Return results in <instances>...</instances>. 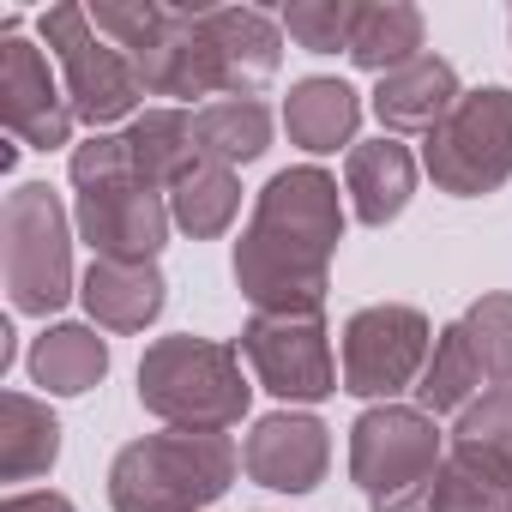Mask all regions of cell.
<instances>
[{
  "label": "cell",
  "mask_w": 512,
  "mask_h": 512,
  "mask_svg": "<svg viewBox=\"0 0 512 512\" xmlns=\"http://www.w3.org/2000/svg\"><path fill=\"white\" fill-rule=\"evenodd\" d=\"M350 229V199L332 169L290 163L253 193V217L229 253L253 314H326L332 260Z\"/></svg>",
  "instance_id": "cell-1"
},
{
  "label": "cell",
  "mask_w": 512,
  "mask_h": 512,
  "mask_svg": "<svg viewBox=\"0 0 512 512\" xmlns=\"http://www.w3.org/2000/svg\"><path fill=\"white\" fill-rule=\"evenodd\" d=\"M253 374L235 344L199 338V332H169L151 338L139 356V404L163 428H193V434H229L253 410Z\"/></svg>",
  "instance_id": "cell-2"
},
{
  "label": "cell",
  "mask_w": 512,
  "mask_h": 512,
  "mask_svg": "<svg viewBox=\"0 0 512 512\" xmlns=\"http://www.w3.org/2000/svg\"><path fill=\"white\" fill-rule=\"evenodd\" d=\"M241 476V446L229 434L157 428L109 458L115 512H211Z\"/></svg>",
  "instance_id": "cell-3"
},
{
  "label": "cell",
  "mask_w": 512,
  "mask_h": 512,
  "mask_svg": "<svg viewBox=\"0 0 512 512\" xmlns=\"http://www.w3.org/2000/svg\"><path fill=\"white\" fill-rule=\"evenodd\" d=\"M73 241H79L73 211L49 181H19L7 193V205H0V278H7L13 314L49 326L79 296Z\"/></svg>",
  "instance_id": "cell-4"
},
{
  "label": "cell",
  "mask_w": 512,
  "mask_h": 512,
  "mask_svg": "<svg viewBox=\"0 0 512 512\" xmlns=\"http://www.w3.org/2000/svg\"><path fill=\"white\" fill-rule=\"evenodd\" d=\"M446 434L416 404H368L350 422V482L368 512H434Z\"/></svg>",
  "instance_id": "cell-5"
},
{
  "label": "cell",
  "mask_w": 512,
  "mask_h": 512,
  "mask_svg": "<svg viewBox=\"0 0 512 512\" xmlns=\"http://www.w3.org/2000/svg\"><path fill=\"white\" fill-rule=\"evenodd\" d=\"M37 37L67 85V103L73 115L91 127V133H115L127 127L133 115H145V85H139V67L97 37L91 25V7L79 0H55V7L37 13Z\"/></svg>",
  "instance_id": "cell-6"
},
{
  "label": "cell",
  "mask_w": 512,
  "mask_h": 512,
  "mask_svg": "<svg viewBox=\"0 0 512 512\" xmlns=\"http://www.w3.org/2000/svg\"><path fill=\"white\" fill-rule=\"evenodd\" d=\"M422 169L446 199H488L512 181V91L476 85L422 139Z\"/></svg>",
  "instance_id": "cell-7"
},
{
  "label": "cell",
  "mask_w": 512,
  "mask_h": 512,
  "mask_svg": "<svg viewBox=\"0 0 512 512\" xmlns=\"http://www.w3.org/2000/svg\"><path fill=\"white\" fill-rule=\"evenodd\" d=\"M434 356V320L410 302H368L338 332L344 392L362 404H404Z\"/></svg>",
  "instance_id": "cell-8"
},
{
  "label": "cell",
  "mask_w": 512,
  "mask_h": 512,
  "mask_svg": "<svg viewBox=\"0 0 512 512\" xmlns=\"http://www.w3.org/2000/svg\"><path fill=\"white\" fill-rule=\"evenodd\" d=\"M235 350H241L253 386L272 392L284 410H314L344 392L326 314H247Z\"/></svg>",
  "instance_id": "cell-9"
},
{
  "label": "cell",
  "mask_w": 512,
  "mask_h": 512,
  "mask_svg": "<svg viewBox=\"0 0 512 512\" xmlns=\"http://www.w3.org/2000/svg\"><path fill=\"white\" fill-rule=\"evenodd\" d=\"M73 229L91 247V260L145 266V260H163V247L175 235V217H169V193L133 175V181L73 193Z\"/></svg>",
  "instance_id": "cell-10"
},
{
  "label": "cell",
  "mask_w": 512,
  "mask_h": 512,
  "mask_svg": "<svg viewBox=\"0 0 512 512\" xmlns=\"http://www.w3.org/2000/svg\"><path fill=\"white\" fill-rule=\"evenodd\" d=\"M0 121H7L13 145L25 151H61L73 145V127H79L55 61L43 55V43L19 31L0 37Z\"/></svg>",
  "instance_id": "cell-11"
},
{
  "label": "cell",
  "mask_w": 512,
  "mask_h": 512,
  "mask_svg": "<svg viewBox=\"0 0 512 512\" xmlns=\"http://www.w3.org/2000/svg\"><path fill=\"white\" fill-rule=\"evenodd\" d=\"M332 470V428L314 410H272L241 434V476L272 494H314Z\"/></svg>",
  "instance_id": "cell-12"
},
{
  "label": "cell",
  "mask_w": 512,
  "mask_h": 512,
  "mask_svg": "<svg viewBox=\"0 0 512 512\" xmlns=\"http://www.w3.org/2000/svg\"><path fill=\"white\" fill-rule=\"evenodd\" d=\"M199 31L217 61L223 97H260L284 73V25L266 7H199Z\"/></svg>",
  "instance_id": "cell-13"
},
{
  "label": "cell",
  "mask_w": 512,
  "mask_h": 512,
  "mask_svg": "<svg viewBox=\"0 0 512 512\" xmlns=\"http://www.w3.org/2000/svg\"><path fill=\"white\" fill-rule=\"evenodd\" d=\"M139 67V85L145 97H175V103H217L223 85H217V61H211V43L199 31V7H169L163 31L133 55Z\"/></svg>",
  "instance_id": "cell-14"
},
{
  "label": "cell",
  "mask_w": 512,
  "mask_h": 512,
  "mask_svg": "<svg viewBox=\"0 0 512 512\" xmlns=\"http://www.w3.org/2000/svg\"><path fill=\"white\" fill-rule=\"evenodd\" d=\"M464 97V85H458V67L446 61V55H416L410 67H398V73H386V79H374V97H368V109H374V121H380V133H392V139H428L446 115H452V103Z\"/></svg>",
  "instance_id": "cell-15"
},
{
  "label": "cell",
  "mask_w": 512,
  "mask_h": 512,
  "mask_svg": "<svg viewBox=\"0 0 512 512\" xmlns=\"http://www.w3.org/2000/svg\"><path fill=\"white\" fill-rule=\"evenodd\" d=\"M416 151L392 133L380 139H356V151L344 157V199H350V217L362 229H386L404 217V205L416 199Z\"/></svg>",
  "instance_id": "cell-16"
},
{
  "label": "cell",
  "mask_w": 512,
  "mask_h": 512,
  "mask_svg": "<svg viewBox=\"0 0 512 512\" xmlns=\"http://www.w3.org/2000/svg\"><path fill=\"white\" fill-rule=\"evenodd\" d=\"M79 302H85V314H91L97 332H121V338H133V332L157 326V314L169 308V278H163L157 260H145V266H127V260H91V266L79 272Z\"/></svg>",
  "instance_id": "cell-17"
},
{
  "label": "cell",
  "mask_w": 512,
  "mask_h": 512,
  "mask_svg": "<svg viewBox=\"0 0 512 512\" xmlns=\"http://www.w3.org/2000/svg\"><path fill=\"white\" fill-rule=\"evenodd\" d=\"M284 133L296 151L308 157H332V151H356V127H362V91L350 79H332V73H308L290 85L284 97Z\"/></svg>",
  "instance_id": "cell-18"
},
{
  "label": "cell",
  "mask_w": 512,
  "mask_h": 512,
  "mask_svg": "<svg viewBox=\"0 0 512 512\" xmlns=\"http://www.w3.org/2000/svg\"><path fill=\"white\" fill-rule=\"evenodd\" d=\"M25 374L43 398H85L109 380V338L91 320H49L25 350Z\"/></svg>",
  "instance_id": "cell-19"
},
{
  "label": "cell",
  "mask_w": 512,
  "mask_h": 512,
  "mask_svg": "<svg viewBox=\"0 0 512 512\" xmlns=\"http://www.w3.org/2000/svg\"><path fill=\"white\" fill-rule=\"evenodd\" d=\"M272 133H278V115L266 97H217V103H199L193 109V145L205 163H223V169H247L272 151Z\"/></svg>",
  "instance_id": "cell-20"
},
{
  "label": "cell",
  "mask_w": 512,
  "mask_h": 512,
  "mask_svg": "<svg viewBox=\"0 0 512 512\" xmlns=\"http://www.w3.org/2000/svg\"><path fill=\"white\" fill-rule=\"evenodd\" d=\"M416 55H428L422 7H410V0H362L356 31H350V67L386 79V73L410 67Z\"/></svg>",
  "instance_id": "cell-21"
},
{
  "label": "cell",
  "mask_w": 512,
  "mask_h": 512,
  "mask_svg": "<svg viewBox=\"0 0 512 512\" xmlns=\"http://www.w3.org/2000/svg\"><path fill=\"white\" fill-rule=\"evenodd\" d=\"M61 458V416L37 392H7L0 398V482H37Z\"/></svg>",
  "instance_id": "cell-22"
},
{
  "label": "cell",
  "mask_w": 512,
  "mask_h": 512,
  "mask_svg": "<svg viewBox=\"0 0 512 512\" xmlns=\"http://www.w3.org/2000/svg\"><path fill=\"white\" fill-rule=\"evenodd\" d=\"M121 139H127V151H133L139 181H151V187H163V193H169L175 175H187V169L199 163L193 109H181V103H151L145 115H133V121L121 127Z\"/></svg>",
  "instance_id": "cell-23"
},
{
  "label": "cell",
  "mask_w": 512,
  "mask_h": 512,
  "mask_svg": "<svg viewBox=\"0 0 512 512\" xmlns=\"http://www.w3.org/2000/svg\"><path fill=\"white\" fill-rule=\"evenodd\" d=\"M169 217L187 241H217L229 235V223L241 217V175L223 163H193L187 175L169 181Z\"/></svg>",
  "instance_id": "cell-24"
},
{
  "label": "cell",
  "mask_w": 512,
  "mask_h": 512,
  "mask_svg": "<svg viewBox=\"0 0 512 512\" xmlns=\"http://www.w3.org/2000/svg\"><path fill=\"white\" fill-rule=\"evenodd\" d=\"M482 392H488V374H482V362H476L464 326H458V320L440 326V332H434V356H428V368H422V380H416V410H428V416L440 422V416H458L464 404H476Z\"/></svg>",
  "instance_id": "cell-25"
},
{
  "label": "cell",
  "mask_w": 512,
  "mask_h": 512,
  "mask_svg": "<svg viewBox=\"0 0 512 512\" xmlns=\"http://www.w3.org/2000/svg\"><path fill=\"white\" fill-rule=\"evenodd\" d=\"M446 452L512 482V386H488L476 404H464L446 428Z\"/></svg>",
  "instance_id": "cell-26"
},
{
  "label": "cell",
  "mask_w": 512,
  "mask_h": 512,
  "mask_svg": "<svg viewBox=\"0 0 512 512\" xmlns=\"http://www.w3.org/2000/svg\"><path fill=\"white\" fill-rule=\"evenodd\" d=\"M458 326H464V338H470V350H476L488 386H512V290L476 296V302L458 314Z\"/></svg>",
  "instance_id": "cell-27"
},
{
  "label": "cell",
  "mask_w": 512,
  "mask_h": 512,
  "mask_svg": "<svg viewBox=\"0 0 512 512\" xmlns=\"http://www.w3.org/2000/svg\"><path fill=\"white\" fill-rule=\"evenodd\" d=\"M356 13H362V0H290L278 13V25L302 55H338V49L350 55Z\"/></svg>",
  "instance_id": "cell-28"
},
{
  "label": "cell",
  "mask_w": 512,
  "mask_h": 512,
  "mask_svg": "<svg viewBox=\"0 0 512 512\" xmlns=\"http://www.w3.org/2000/svg\"><path fill=\"white\" fill-rule=\"evenodd\" d=\"M434 512H512V482L446 452L440 482H434Z\"/></svg>",
  "instance_id": "cell-29"
},
{
  "label": "cell",
  "mask_w": 512,
  "mask_h": 512,
  "mask_svg": "<svg viewBox=\"0 0 512 512\" xmlns=\"http://www.w3.org/2000/svg\"><path fill=\"white\" fill-rule=\"evenodd\" d=\"M163 19H169V0H97L91 7V25H97V37L103 43H115L127 61L163 31Z\"/></svg>",
  "instance_id": "cell-30"
},
{
  "label": "cell",
  "mask_w": 512,
  "mask_h": 512,
  "mask_svg": "<svg viewBox=\"0 0 512 512\" xmlns=\"http://www.w3.org/2000/svg\"><path fill=\"white\" fill-rule=\"evenodd\" d=\"M133 175H139V169H133V151H127L121 133H91V139H79V145L67 151V181H73V193L109 187V181H133Z\"/></svg>",
  "instance_id": "cell-31"
},
{
  "label": "cell",
  "mask_w": 512,
  "mask_h": 512,
  "mask_svg": "<svg viewBox=\"0 0 512 512\" xmlns=\"http://www.w3.org/2000/svg\"><path fill=\"white\" fill-rule=\"evenodd\" d=\"M0 512H79L61 488H19V494H7V506Z\"/></svg>",
  "instance_id": "cell-32"
},
{
  "label": "cell",
  "mask_w": 512,
  "mask_h": 512,
  "mask_svg": "<svg viewBox=\"0 0 512 512\" xmlns=\"http://www.w3.org/2000/svg\"><path fill=\"white\" fill-rule=\"evenodd\" d=\"M506 37H512V13H506Z\"/></svg>",
  "instance_id": "cell-33"
}]
</instances>
